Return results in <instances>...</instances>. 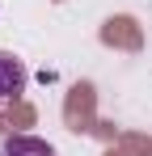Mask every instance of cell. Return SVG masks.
<instances>
[{
  "mask_svg": "<svg viewBox=\"0 0 152 156\" xmlns=\"http://www.w3.org/2000/svg\"><path fill=\"white\" fill-rule=\"evenodd\" d=\"M25 80H30L25 63H21V59H13L9 51H0V101H13V97L25 89Z\"/></svg>",
  "mask_w": 152,
  "mask_h": 156,
  "instance_id": "6da1fadb",
  "label": "cell"
},
{
  "mask_svg": "<svg viewBox=\"0 0 152 156\" xmlns=\"http://www.w3.org/2000/svg\"><path fill=\"white\" fill-rule=\"evenodd\" d=\"M0 156H55V148L34 139V135H13V139H4Z\"/></svg>",
  "mask_w": 152,
  "mask_h": 156,
  "instance_id": "7a4b0ae2",
  "label": "cell"
}]
</instances>
